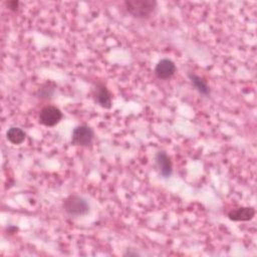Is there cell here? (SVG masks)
Segmentation results:
<instances>
[{
  "label": "cell",
  "mask_w": 257,
  "mask_h": 257,
  "mask_svg": "<svg viewBox=\"0 0 257 257\" xmlns=\"http://www.w3.org/2000/svg\"><path fill=\"white\" fill-rule=\"evenodd\" d=\"M124 5L128 13L134 17L146 18L155 11L157 3L152 0H127Z\"/></svg>",
  "instance_id": "obj_1"
},
{
  "label": "cell",
  "mask_w": 257,
  "mask_h": 257,
  "mask_svg": "<svg viewBox=\"0 0 257 257\" xmlns=\"http://www.w3.org/2000/svg\"><path fill=\"white\" fill-rule=\"evenodd\" d=\"M63 208L64 211L71 216H82L88 212L89 205L82 197L70 195L64 200Z\"/></svg>",
  "instance_id": "obj_2"
},
{
  "label": "cell",
  "mask_w": 257,
  "mask_h": 257,
  "mask_svg": "<svg viewBox=\"0 0 257 257\" xmlns=\"http://www.w3.org/2000/svg\"><path fill=\"white\" fill-rule=\"evenodd\" d=\"M93 131L88 125H78L76 126L71 136V143L74 146H80V147H87L89 146L93 141Z\"/></svg>",
  "instance_id": "obj_3"
},
{
  "label": "cell",
  "mask_w": 257,
  "mask_h": 257,
  "mask_svg": "<svg viewBox=\"0 0 257 257\" xmlns=\"http://www.w3.org/2000/svg\"><path fill=\"white\" fill-rule=\"evenodd\" d=\"M62 118L61 110L54 105H46L39 112V122L46 126H54Z\"/></svg>",
  "instance_id": "obj_4"
},
{
  "label": "cell",
  "mask_w": 257,
  "mask_h": 257,
  "mask_svg": "<svg viewBox=\"0 0 257 257\" xmlns=\"http://www.w3.org/2000/svg\"><path fill=\"white\" fill-rule=\"evenodd\" d=\"M176 69V65L171 59L164 58L157 63L155 67V74L161 79H168L175 74Z\"/></svg>",
  "instance_id": "obj_5"
},
{
  "label": "cell",
  "mask_w": 257,
  "mask_h": 257,
  "mask_svg": "<svg viewBox=\"0 0 257 257\" xmlns=\"http://www.w3.org/2000/svg\"><path fill=\"white\" fill-rule=\"evenodd\" d=\"M93 95L98 104L104 108L111 106V95L103 83H97L93 88Z\"/></svg>",
  "instance_id": "obj_6"
},
{
  "label": "cell",
  "mask_w": 257,
  "mask_h": 257,
  "mask_svg": "<svg viewBox=\"0 0 257 257\" xmlns=\"http://www.w3.org/2000/svg\"><path fill=\"white\" fill-rule=\"evenodd\" d=\"M156 162L158 165V168L160 170V173L163 177L168 178L172 175L173 172V165L170 157L163 151H160L156 155Z\"/></svg>",
  "instance_id": "obj_7"
},
{
  "label": "cell",
  "mask_w": 257,
  "mask_h": 257,
  "mask_svg": "<svg viewBox=\"0 0 257 257\" xmlns=\"http://www.w3.org/2000/svg\"><path fill=\"white\" fill-rule=\"evenodd\" d=\"M255 216V210L252 207H240L233 209L228 213V217L232 221H249Z\"/></svg>",
  "instance_id": "obj_8"
},
{
  "label": "cell",
  "mask_w": 257,
  "mask_h": 257,
  "mask_svg": "<svg viewBox=\"0 0 257 257\" xmlns=\"http://www.w3.org/2000/svg\"><path fill=\"white\" fill-rule=\"evenodd\" d=\"M6 137H7V140L11 144L20 145L25 141L26 135L22 128L17 127V126H12L7 131Z\"/></svg>",
  "instance_id": "obj_9"
},
{
  "label": "cell",
  "mask_w": 257,
  "mask_h": 257,
  "mask_svg": "<svg viewBox=\"0 0 257 257\" xmlns=\"http://www.w3.org/2000/svg\"><path fill=\"white\" fill-rule=\"evenodd\" d=\"M190 79L192 81V84L195 86V88L202 94H208L210 92V88L207 85V83L205 82V80H203V78H201L200 76L196 75V74H190Z\"/></svg>",
  "instance_id": "obj_10"
},
{
  "label": "cell",
  "mask_w": 257,
  "mask_h": 257,
  "mask_svg": "<svg viewBox=\"0 0 257 257\" xmlns=\"http://www.w3.org/2000/svg\"><path fill=\"white\" fill-rule=\"evenodd\" d=\"M18 2L17 1H10L8 2V7L11 9V10H16L18 8Z\"/></svg>",
  "instance_id": "obj_11"
}]
</instances>
